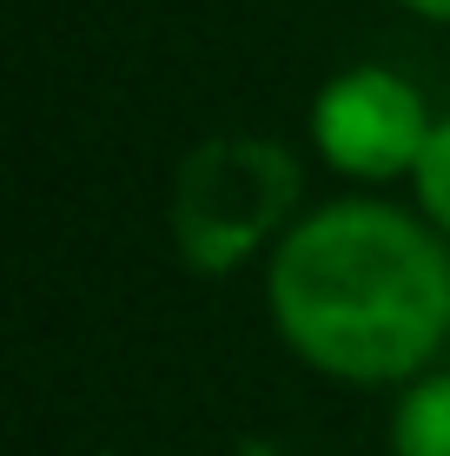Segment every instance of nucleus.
I'll return each instance as SVG.
<instances>
[{"label":"nucleus","instance_id":"obj_1","mask_svg":"<svg viewBox=\"0 0 450 456\" xmlns=\"http://www.w3.org/2000/svg\"><path fill=\"white\" fill-rule=\"evenodd\" d=\"M258 272L272 338L324 384L405 390L450 351V239L411 199H318Z\"/></svg>","mask_w":450,"mask_h":456},{"label":"nucleus","instance_id":"obj_7","mask_svg":"<svg viewBox=\"0 0 450 456\" xmlns=\"http://www.w3.org/2000/svg\"><path fill=\"white\" fill-rule=\"evenodd\" d=\"M239 456H285V450H278V444H266V436H245V444H239Z\"/></svg>","mask_w":450,"mask_h":456},{"label":"nucleus","instance_id":"obj_3","mask_svg":"<svg viewBox=\"0 0 450 456\" xmlns=\"http://www.w3.org/2000/svg\"><path fill=\"white\" fill-rule=\"evenodd\" d=\"M430 133H438V106L424 100V86L405 67H384V60L338 67L312 93V106H305V146H312V159L331 179L358 185V192L411 185Z\"/></svg>","mask_w":450,"mask_h":456},{"label":"nucleus","instance_id":"obj_2","mask_svg":"<svg viewBox=\"0 0 450 456\" xmlns=\"http://www.w3.org/2000/svg\"><path fill=\"white\" fill-rule=\"evenodd\" d=\"M305 206V159L266 133H212L173 166L166 185V232L185 272L232 278L266 265Z\"/></svg>","mask_w":450,"mask_h":456},{"label":"nucleus","instance_id":"obj_6","mask_svg":"<svg viewBox=\"0 0 450 456\" xmlns=\"http://www.w3.org/2000/svg\"><path fill=\"white\" fill-rule=\"evenodd\" d=\"M397 7H405L411 20H424V27H444V34H450V0H397Z\"/></svg>","mask_w":450,"mask_h":456},{"label":"nucleus","instance_id":"obj_5","mask_svg":"<svg viewBox=\"0 0 450 456\" xmlns=\"http://www.w3.org/2000/svg\"><path fill=\"white\" fill-rule=\"evenodd\" d=\"M411 206L450 239V113H438V133H430L424 159L411 172Z\"/></svg>","mask_w":450,"mask_h":456},{"label":"nucleus","instance_id":"obj_4","mask_svg":"<svg viewBox=\"0 0 450 456\" xmlns=\"http://www.w3.org/2000/svg\"><path fill=\"white\" fill-rule=\"evenodd\" d=\"M384 444H391V456H450V364L397 390Z\"/></svg>","mask_w":450,"mask_h":456}]
</instances>
